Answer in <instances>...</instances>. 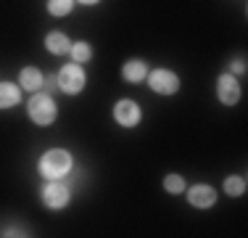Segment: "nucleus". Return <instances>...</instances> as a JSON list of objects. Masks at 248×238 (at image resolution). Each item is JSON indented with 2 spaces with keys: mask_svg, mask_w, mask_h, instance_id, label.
<instances>
[{
  "mask_svg": "<svg viewBox=\"0 0 248 238\" xmlns=\"http://www.w3.org/2000/svg\"><path fill=\"white\" fill-rule=\"evenodd\" d=\"M58 87H61L63 93H69V95H77L82 87H85V71L77 67V64L63 67L61 74H58Z\"/></svg>",
  "mask_w": 248,
  "mask_h": 238,
  "instance_id": "3",
  "label": "nucleus"
},
{
  "mask_svg": "<svg viewBox=\"0 0 248 238\" xmlns=\"http://www.w3.org/2000/svg\"><path fill=\"white\" fill-rule=\"evenodd\" d=\"M151 87L156 93H161V95H172L180 90V80H177V74H172L169 69H156V71H151Z\"/></svg>",
  "mask_w": 248,
  "mask_h": 238,
  "instance_id": "4",
  "label": "nucleus"
},
{
  "mask_svg": "<svg viewBox=\"0 0 248 238\" xmlns=\"http://www.w3.org/2000/svg\"><path fill=\"white\" fill-rule=\"evenodd\" d=\"M19 103V87L11 82H0V109H11Z\"/></svg>",
  "mask_w": 248,
  "mask_h": 238,
  "instance_id": "11",
  "label": "nucleus"
},
{
  "mask_svg": "<svg viewBox=\"0 0 248 238\" xmlns=\"http://www.w3.org/2000/svg\"><path fill=\"white\" fill-rule=\"evenodd\" d=\"M114 117L122 127H132V124L140 122V109H138L135 101H119L116 109H114Z\"/></svg>",
  "mask_w": 248,
  "mask_h": 238,
  "instance_id": "7",
  "label": "nucleus"
},
{
  "mask_svg": "<svg viewBox=\"0 0 248 238\" xmlns=\"http://www.w3.org/2000/svg\"><path fill=\"white\" fill-rule=\"evenodd\" d=\"M187 199H190L193 206H198V209H206V206H211L217 201V193L211 186H193L190 193H187Z\"/></svg>",
  "mask_w": 248,
  "mask_h": 238,
  "instance_id": "8",
  "label": "nucleus"
},
{
  "mask_svg": "<svg viewBox=\"0 0 248 238\" xmlns=\"http://www.w3.org/2000/svg\"><path fill=\"white\" fill-rule=\"evenodd\" d=\"M145 64L143 61H129V64H124V69H122V77L124 80H129V82H140L145 77Z\"/></svg>",
  "mask_w": 248,
  "mask_h": 238,
  "instance_id": "12",
  "label": "nucleus"
},
{
  "mask_svg": "<svg viewBox=\"0 0 248 238\" xmlns=\"http://www.w3.org/2000/svg\"><path fill=\"white\" fill-rule=\"evenodd\" d=\"M48 11L53 16H66L72 11V0H48Z\"/></svg>",
  "mask_w": 248,
  "mask_h": 238,
  "instance_id": "15",
  "label": "nucleus"
},
{
  "mask_svg": "<svg viewBox=\"0 0 248 238\" xmlns=\"http://www.w3.org/2000/svg\"><path fill=\"white\" fill-rule=\"evenodd\" d=\"M90 56H93V51H90V45H87V43H74L72 45V58L77 64H87V61H90Z\"/></svg>",
  "mask_w": 248,
  "mask_h": 238,
  "instance_id": "13",
  "label": "nucleus"
},
{
  "mask_svg": "<svg viewBox=\"0 0 248 238\" xmlns=\"http://www.w3.org/2000/svg\"><path fill=\"white\" fill-rule=\"evenodd\" d=\"M224 190H227V196H240L246 190V180L243 177H227L224 180Z\"/></svg>",
  "mask_w": 248,
  "mask_h": 238,
  "instance_id": "14",
  "label": "nucleus"
},
{
  "mask_svg": "<svg viewBox=\"0 0 248 238\" xmlns=\"http://www.w3.org/2000/svg\"><path fill=\"white\" fill-rule=\"evenodd\" d=\"M29 117L37 124H50L56 119V103L48 93H34L29 98Z\"/></svg>",
  "mask_w": 248,
  "mask_h": 238,
  "instance_id": "2",
  "label": "nucleus"
},
{
  "mask_svg": "<svg viewBox=\"0 0 248 238\" xmlns=\"http://www.w3.org/2000/svg\"><path fill=\"white\" fill-rule=\"evenodd\" d=\"M232 69H235V71H243V69H246V64H243V61H235V64H232Z\"/></svg>",
  "mask_w": 248,
  "mask_h": 238,
  "instance_id": "17",
  "label": "nucleus"
},
{
  "mask_svg": "<svg viewBox=\"0 0 248 238\" xmlns=\"http://www.w3.org/2000/svg\"><path fill=\"white\" fill-rule=\"evenodd\" d=\"M164 188H167L169 193H182V190H185V180H182L180 175H169V177H164Z\"/></svg>",
  "mask_w": 248,
  "mask_h": 238,
  "instance_id": "16",
  "label": "nucleus"
},
{
  "mask_svg": "<svg viewBox=\"0 0 248 238\" xmlns=\"http://www.w3.org/2000/svg\"><path fill=\"white\" fill-rule=\"evenodd\" d=\"M37 167L48 180H58V177L69 175V170H72V156H69L66 151H61V148H53V151H48L40 159Z\"/></svg>",
  "mask_w": 248,
  "mask_h": 238,
  "instance_id": "1",
  "label": "nucleus"
},
{
  "mask_svg": "<svg viewBox=\"0 0 248 238\" xmlns=\"http://www.w3.org/2000/svg\"><path fill=\"white\" fill-rule=\"evenodd\" d=\"M45 45H48L50 53H56V56H63V53L72 51V45H69V37L63 32H50L48 40H45Z\"/></svg>",
  "mask_w": 248,
  "mask_h": 238,
  "instance_id": "10",
  "label": "nucleus"
},
{
  "mask_svg": "<svg viewBox=\"0 0 248 238\" xmlns=\"http://www.w3.org/2000/svg\"><path fill=\"white\" fill-rule=\"evenodd\" d=\"M217 95H219V101L224 106H235L240 98V85L238 80H235L232 74H222L219 80H217Z\"/></svg>",
  "mask_w": 248,
  "mask_h": 238,
  "instance_id": "5",
  "label": "nucleus"
},
{
  "mask_svg": "<svg viewBox=\"0 0 248 238\" xmlns=\"http://www.w3.org/2000/svg\"><path fill=\"white\" fill-rule=\"evenodd\" d=\"M19 85L29 93H37L40 87H43V74L34 67H27V69H21V74H19Z\"/></svg>",
  "mask_w": 248,
  "mask_h": 238,
  "instance_id": "9",
  "label": "nucleus"
},
{
  "mask_svg": "<svg viewBox=\"0 0 248 238\" xmlns=\"http://www.w3.org/2000/svg\"><path fill=\"white\" fill-rule=\"evenodd\" d=\"M82 3H87V5H93V3H98V0H82Z\"/></svg>",
  "mask_w": 248,
  "mask_h": 238,
  "instance_id": "18",
  "label": "nucleus"
},
{
  "mask_svg": "<svg viewBox=\"0 0 248 238\" xmlns=\"http://www.w3.org/2000/svg\"><path fill=\"white\" fill-rule=\"evenodd\" d=\"M43 201L50 206V209H63V206L69 204V188L63 186V183L53 180L43 188Z\"/></svg>",
  "mask_w": 248,
  "mask_h": 238,
  "instance_id": "6",
  "label": "nucleus"
}]
</instances>
